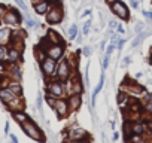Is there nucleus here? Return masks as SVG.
<instances>
[{
    "mask_svg": "<svg viewBox=\"0 0 152 143\" xmlns=\"http://www.w3.org/2000/svg\"><path fill=\"white\" fill-rule=\"evenodd\" d=\"M21 127H23V130H24V133L28 136V137H31V139H34V140H45V137L42 136V131L37 128V125L34 124V122H31V121H24L23 124H21Z\"/></svg>",
    "mask_w": 152,
    "mask_h": 143,
    "instance_id": "nucleus-1",
    "label": "nucleus"
},
{
    "mask_svg": "<svg viewBox=\"0 0 152 143\" xmlns=\"http://www.w3.org/2000/svg\"><path fill=\"white\" fill-rule=\"evenodd\" d=\"M40 66H42V72L45 76H57V64H55V60L48 57V58H43L40 61Z\"/></svg>",
    "mask_w": 152,
    "mask_h": 143,
    "instance_id": "nucleus-2",
    "label": "nucleus"
},
{
    "mask_svg": "<svg viewBox=\"0 0 152 143\" xmlns=\"http://www.w3.org/2000/svg\"><path fill=\"white\" fill-rule=\"evenodd\" d=\"M110 8H112V11H113V14L116 17H119L121 20H128V9H127V6L121 2V0H115V2H112Z\"/></svg>",
    "mask_w": 152,
    "mask_h": 143,
    "instance_id": "nucleus-3",
    "label": "nucleus"
},
{
    "mask_svg": "<svg viewBox=\"0 0 152 143\" xmlns=\"http://www.w3.org/2000/svg\"><path fill=\"white\" fill-rule=\"evenodd\" d=\"M52 106H54V109H55V112H57V115L60 118H64L69 113V104L63 98H55L54 103H52Z\"/></svg>",
    "mask_w": 152,
    "mask_h": 143,
    "instance_id": "nucleus-4",
    "label": "nucleus"
},
{
    "mask_svg": "<svg viewBox=\"0 0 152 143\" xmlns=\"http://www.w3.org/2000/svg\"><path fill=\"white\" fill-rule=\"evenodd\" d=\"M63 46H64V45L49 43V46L46 48V54H48V57H51V58H54V60L61 58V57H63V54H64V48H63Z\"/></svg>",
    "mask_w": 152,
    "mask_h": 143,
    "instance_id": "nucleus-5",
    "label": "nucleus"
},
{
    "mask_svg": "<svg viewBox=\"0 0 152 143\" xmlns=\"http://www.w3.org/2000/svg\"><path fill=\"white\" fill-rule=\"evenodd\" d=\"M61 18H63V11H61V8H52V9H49V11L46 12V21H48L49 24H57V23L61 21Z\"/></svg>",
    "mask_w": 152,
    "mask_h": 143,
    "instance_id": "nucleus-6",
    "label": "nucleus"
},
{
    "mask_svg": "<svg viewBox=\"0 0 152 143\" xmlns=\"http://www.w3.org/2000/svg\"><path fill=\"white\" fill-rule=\"evenodd\" d=\"M48 94L51 97H55V98H61L64 96V87L61 82H52L49 84L48 87Z\"/></svg>",
    "mask_w": 152,
    "mask_h": 143,
    "instance_id": "nucleus-7",
    "label": "nucleus"
},
{
    "mask_svg": "<svg viewBox=\"0 0 152 143\" xmlns=\"http://www.w3.org/2000/svg\"><path fill=\"white\" fill-rule=\"evenodd\" d=\"M3 20H5V23L9 24V26H20V23H21V17H20V14H18L15 9H11V11L5 12Z\"/></svg>",
    "mask_w": 152,
    "mask_h": 143,
    "instance_id": "nucleus-8",
    "label": "nucleus"
},
{
    "mask_svg": "<svg viewBox=\"0 0 152 143\" xmlns=\"http://www.w3.org/2000/svg\"><path fill=\"white\" fill-rule=\"evenodd\" d=\"M57 76L60 79H67L70 76V63L67 60H63L57 67Z\"/></svg>",
    "mask_w": 152,
    "mask_h": 143,
    "instance_id": "nucleus-9",
    "label": "nucleus"
},
{
    "mask_svg": "<svg viewBox=\"0 0 152 143\" xmlns=\"http://www.w3.org/2000/svg\"><path fill=\"white\" fill-rule=\"evenodd\" d=\"M72 140H88L90 137L87 136V131L79 128V127H75L72 131H70V136H69Z\"/></svg>",
    "mask_w": 152,
    "mask_h": 143,
    "instance_id": "nucleus-10",
    "label": "nucleus"
},
{
    "mask_svg": "<svg viewBox=\"0 0 152 143\" xmlns=\"http://www.w3.org/2000/svg\"><path fill=\"white\" fill-rule=\"evenodd\" d=\"M81 103H82L81 94H72V96L69 97V101H67L70 110H78V109L81 107Z\"/></svg>",
    "mask_w": 152,
    "mask_h": 143,
    "instance_id": "nucleus-11",
    "label": "nucleus"
},
{
    "mask_svg": "<svg viewBox=\"0 0 152 143\" xmlns=\"http://www.w3.org/2000/svg\"><path fill=\"white\" fill-rule=\"evenodd\" d=\"M15 97H17V94H15V93H12L9 88H2V90H0V100H2L5 104L11 103Z\"/></svg>",
    "mask_w": 152,
    "mask_h": 143,
    "instance_id": "nucleus-12",
    "label": "nucleus"
},
{
    "mask_svg": "<svg viewBox=\"0 0 152 143\" xmlns=\"http://www.w3.org/2000/svg\"><path fill=\"white\" fill-rule=\"evenodd\" d=\"M46 40H48L49 43H55V45H64V40L61 39V36H60L57 31H54V30H49V31H48Z\"/></svg>",
    "mask_w": 152,
    "mask_h": 143,
    "instance_id": "nucleus-13",
    "label": "nucleus"
},
{
    "mask_svg": "<svg viewBox=\"0 0 152 143\" xmlns=\"http://www.w3.org/2000/svg\"><path fill=\"white\" fill-rule=\"evenodd\" d=\"M8 107L14 112H18V110H23L24 109V103H23V98L20 96H17L11 103H8Z\"/></svg>",
    "mask_w": 152,
    "mask_h": 143,
    "instance_id": "nucleus-14",
    "label": "nucleus"
},
{
    "mask_svg": "<svg viewBox=\"0 0 152 143\" xmlns=\"http://www.w3.org/2000/svg\"><path fill=\"white\" fill-rule=\"evenodd\" d=\"M21 52H23V51H20V49H17V48H9V49H8V61L17 63V61L20 60V57H21Z\"/></svg>",
    "mask_w": 152,
    "mask_h": 143,
    "instance_id": "nucleus-15",
    "label": "nucleus"
},
{
    "mask_svg": "<svg viewBox=\"0 0 152 143\" xmlns=\"http://www.w3.org/2000/svg\"><path fill=\"white\" fill-rule=\"evenodd\" d=\"M11 37H12V31L9 28L0 30V45H6L8 42H11Z\"/></svg>",
    "mask_w": 152,
    "mask_h": 143,
    "instance_id": "nucleus-16",
    "label": "nucleus"
},
{
    "mask_svg": "<svg viewBox=\"0 0 152 143\" xmlns=\"http://www.w3.org/2000/svg\"><path fill=\"white\" fill-rule=\"evenodd\" d=\"M34 11H36V14H39V15H43L45 12H48V3L45 2H37L36 5H34Z\"/></svg>",
    "mask_w": 152,
    "mask_h": 143,
    "instance_id": "nucleus-17",
    "label": "nucleus"
},
{
    "mask_svg": "<svg viewBox=\"0 0 152 143\" xmlns=\"http://www.w3.org/2000/svg\"><path fill=\"white\" fill-rule=\"evenodd\" d=\"M103 84H104V75H102V76H100V82H99V85L96 87V90H94V93H93V98H91L93 106H94V103H96V97H97V94L100 93V90H102Z\"/></svg>",
    "mask_w": 152,
    "mask_h": 143,
    "instance_id": "nucleus-18",
    "label": "nucleus"
},
{
    "mask_svg": "<svg viewBox=\"0 0 152 143\" xmlns=\"http://www.w3.org/2000/svg\"><path fill=\"white\" fill-rule=\"evenodd\" d=\"M8 61V48L5 45H0V64H5Z\"/></svg>",
    "mask_w": 152,
    "mask_h": 143,
    "instance_id": "nucleus-19",
    "label": "nucleus"
},
{
    "mask_svg": "<svg viewBox=\"0 0 152 143\" xmlns=\"http://www.w3.org/2000/svg\"><path fill=\"white\" fill-rule=\"evenodd\" d=\"M12 93H15L17 96H21L23 94V88H21V85L20 84H17V82H12V84H9V87H8Z\"/></svg>",
    "mask_w": 152,
    "mask_h": 143,
    "instance_id": "nucleus-20",
    "label": "nucleus"
},
{
    "mask_svg": "<svg viewBox=\"0 0 152 143\" xmlns=\"http://www.w3.org/2000/svg\"><path fill=\"white\" fill-rule=\"evenodd\" d=\"M14 118H15V119H17V121H18L20 124H23L24 121H27V119H28V116H27V115H26V113H24L23 110L14 112Z\"/></svg>",
    "mask_w": 152,
    "mask_h": 143,
    "instance_id": "nucleus-21",
    "label": "nucleus"
},
{
    "mask_svg": "<svg viewBox=\"0 0 152 143\" xmlns=\"http://www.w3.org/2000/svg\"><path fill=\"white\" fill-rule=\"evenodd\" d=\"M131 131H133L134 134L142 136V134H143V124H140V122H134L133 127H131Z\"/></svg>",
    "mask_w": 152,
    "mask_h": 143,
    "instance_id": "nucleus-22",
    "label": "nucleus"
},
{
    "mask_svg": "<svg viewBox=\"0 0 152 143\" xmlns=\"http://www.w3.org/2000/svg\"><path fill=\"white\" fill-rule=\"evenodd\" d=\"M128 100H130L128 96H127L124 91H119V94H118V103H119V106H124Z\"/></svg>",
    "mask_w": 152,
    "mask_h": 143,
    "instance_id": "nucleus-23",
    "label": "nucleus"
},
{
    "mask_svg": "<svg viewBox=\"0 0 152 143\" xmlns=\"http://www.w3.org/2000/svg\"><path fill=\"white\" fill-rule=\"evenodd\" d=\"M76 33H78V27H76V24H72L70 28H69V39L73 40L76 37Z\"/></svg>",
    "mask_w": 152,
    "mask_h": 143,
    "instance_id": "nucleus-24",
    "label": "nucleus"
},
{
    "mask_svg": "<svg viewBox=\"0 0 152 143\" xmlns=\"http://www.w3.org/2000/svg\"><path fill=\"white\" fill-rule=\"evenodd\" d=\"M143 39H145V33H140V34H139V36H137V37H136V39L133 40V43H131V46H133V48H136V46H139V45H140V43L143 42Z\"/></svg>",
    "mask_w": 152,
    "mask_h": 143,
    "instance_id": "nucleus-25",
    "label": "nucleus"
},
{
    "mask_svg": "<svg viewBox=\"0 0 152 143\" xmlns=\"http://www.w3.org/2000/svg\"><path fill=\"white\" fill-rule=\"evenodd\" d=\"M15 2H17V5H18L23 11H27V5L24 3V0H15Z\"/></svg>",
    "mask_w": 152,
    "mask_h": 143,
    "instance_id": "nucleus-26",
    "label": "nucleus"
},
{
    "mask_svg": "<svg viewBox=\"0 0 152 143\" xmlns=\"http://www.w3.org/2000/svg\"><path fill=\"white\" fill-rule=\"evenodd\" d=\"M91 24H93V21H87V23H85V26H84V34H88Z\"/></svg>",
    "mask_w": 152,
    "mask_h": 143,
    "instance_id": "nucleus-27",
    "label": "nucleus"
},
{
    "mask_svg": "<svg viewBox=\"0 0 152 143\" xmlns=\"http://www.w3.org/2000/svg\"><path fill=\"white\" fill-rule=\"evenodd\" d=\"M109 57H110V55L104 54V60H103V64H102V66H103V70H106V69H107V64H109Z\"/></svg>",
    "mask_w": 152,
    "mask_h": 143,
    "instance_id": "nucleus-28",
    "label": "nucleus"
},
{
    "mask_svg": "<svg viewBox=\"0 0 152 143\" xmlns=\"http://www.w3.org/2000/svg\"><path fill=\"white\" fill-rule=\"evenodd\" d=\"M113 49H115V43H110V45L106 48V54H107V55H110V54L113 52Z\"/></svg>",
    "mask_w": 152,
    "mask_h": 143,
    "instance_id": "nucleus-29",
    "label": "nucleus"
},
{
    "mask_svg": "<svg viewBox=\"0 0 152 143\" xmlns=\"http://www.w3.org/2000/svg\"><path fill=\"white\" fill-rule=\"evenodd\" d=\"M12 72H14V76H17V79L21 78V73H20V69L18 67H12Z\"/></svg>",
    "mask_w": 152,
    "mask_h": 143,
    "instance_id": "nucleus-30",
    "label": "nucleus"
},
{
    "mask_svg": "<svg viewBox=\"0 0 152 143\" xmlns=\"http://www.w3.org/2000/svg\"><path fill=\"white\" fill-rule=\"evenodd\" d=\"M36 24H37V23H36L34 20H30V18L27 20V27H30V28H33V27H36Z\"/></svg>",
    "mask_w": 152,
    "mask_h": 143,
    "instance_id": "nucleus-31",
    "label": "nucleus"
},
{
    "mask_svg": "<svg viewBox=\"0 0 152 143\" xmlns=\"http://www.w3.org/2000/svg\"><path fill=\"white\" fill-rule=\"evenodd\" d=\"M145 110H146L148 113H152V101H148V103H146V106H145Z\"/></svg>",
    "mask_w": 152,
    "mask_h": 143,
    "instance_id": "nucleus-32",
    "label": "nucleus"
},
{
    "mask_svg": "<svg viewBox=\"0 0 152 143\" xmlns=\"http://www.w3.org/2000/svg\"><path fill=\"white\" fill-rule=\"evenodd\" d=\"M130 63H131V58H130V57H125V58H124V61H122V66L125 67V66H128Z\"/></svg>",
    "mask_w": 152,
    "mask_h": 143,
    "instance_id": "nucleus-33",
    "label": "nucleus"
},
{
    "mask_svg": "<svg viewBox=\"0 0 152 143\" xmlns=\"http://www.w3.org/2000/svg\"><path fill=\"white\" fill-rule=\"evenodd\" d=\"M116 40H118V34H112V37H110V43H116Z\"/></svg>",
    "mask_w": 152,
    "mask_h": 143,
    "instance_id": "nucleus-34",
    "label": "nucleus"
},
{
    "mask_svg": "<svg viewBox=\"0 0 152 143\" xmlns=\"http://www.w3.org/2000/svg\"><path fill=\"white\" fill-rule=\"evenodd\" d=\"M5 15V6L3 5H0V18H2Z\"/></svg>",
    "mask_w": 152,
    "mask_h": 143,
    "instance_id": "nucleus-35",
    "label": "nucleus"
},
{
    "mask_svg": "<svg viewBox=\"0 0 152 143\" xmlns=\"http://www.w3.org/2000/svg\"><path fill=\"white\" fill-rule=\"evenodd\" d=\"M142 28H143V24H139V26H136V31L139 33V31H142Z\"/></svg>",
    "mask_w": 152,
    "mask_h": 143,
    "instance_id": "nucleus-36",
    "label": "nucleus"
},
{
    "mask_svg": "<svg viewBox=\"0 0 152 143\" xmlns=\"http://www.w3.org/2000/svg\"><path fill=\"white\" fill-rule=\"evenodd\" d=\"M137 5H139L137 0H131V6H133V8H137Z\"/></svg>",
    "mask_w": 152,
    "mask_h": 143,
    "instance_id": "nucleus-37",
    "label": "nucleus"
},
{
    "mask_svg": "<svg viewBox=\"0 0 152 143\" xmlns=\"http://www.w3.org/2000/svg\"><path fill=\"white\" fill-rule=\"evenodd\" d=\"M90 14H91V11H90V9H87V11H85V12L82 14V17H88Z\"/></svg>",
    "mask_w": 152,
    "mask_h": 143,
    "instance_id": "nucleus-38",
    "label": "nucleus"
},
{
    "mask_svg": "<svg viewBox=\"0 0 152 143\" xmlns=\"http://www.w3.org/2000/svg\"><path fill=\"white\" fill-rule=\"evenodd\" d=\"M84 54L85 55H90V48H84Z\"/></svg>",
    "mask_w": 152,
    "mask_h": 143,
    "instance_id": "nucleus-39",
    "label": "nucleus"
},
{
    "mask_svg": "<svg viewBox=\"0 0 152 143\" xmlns=\"http://www.w3.org/2000/svg\"><path fill=\"white\" fill-rule=\"evenodd\" d=\"M11 140H12V142H15V143L18 142V139H17V137H15L14 134H11Z\"/></svg>",
    "mask_w": 152,
    "mask_h": 143,
    "instance_id": "nucleus-40",
    "label": "nucleus"
},
{
    "mask_svg": "<svg viewBox=\"0 0 152 143\" xmlns=\"http://www.w3.org/2000/svg\"><path fill=\"white\" fill-rule=\"evenodd\" d=\"M148 128H149V131H151V136H152V122H148Z\"/></svg>",
    "mask_w": 152,
    "mask_h": 143,
    "instance_id": "nucleus-41",
    "label": "nucleus"
},
{
    "mask_svg": "<svg viewBox=\"0 0 152 143\" xmlns=\"http://www.w3.org/2000/svg\"><path fill=\"white\" fill-rule=\"evenodd\" d=\"M5 130H6V131H5V133H6V134H8V133H9V122H6V127H5Z\"/></svg>",
    "mask_w": 152,
    "mask_h": 143,
    "instance_id": "nucleus-42",
    "label": "nucleus"
},
{
    "mask_svg": "<svg viewBox=\"0 0 152 143\" xmlns=\"http://www.w3.org/2000/svg\"><path fill=\"white\" fill-rule=\"evenodd\" d=\"M113 27H116V23L115 21H110V28H113Z\"/></svg>",
    "mask_w": 152,
    "mask_h": 143,
    "instance_id": "nucleus-43",
    "label": "nucleus"
},
{
    "mask_svg": "<svg viewBox=\"0 0 152 143\" xmlns=\"http://www.w3.org/2000/svg\"><path fill=\"white\" fill-rule=\"evenodd\" d=\"M104 48H106V40H103V42H102V49L104 51Z\"/></svg>",
    "mask_w": 152,
    "mask_h": 143,
    "instance_id": "nucleus-44",
    "label": "nucleus"
},
{
    "mask_svg": "<svg viewBox=\"0 0 152 143\" xmlns=\"http://www.w3.org/2000/svg\"><path fill=\"white\" fill-rule=\"evenodd\" d=\"M122 45H124V40H119V42H118V48H121Z\"/></svg>",
    "mask_w": 152,
    "mask_h": 143,
    "instance_id": "nucleus-45",
    "label": "nucleus"
},
{
    "mask_svg": "<svg viewBox=\"0 0 152 143\" xmlns=\"http://www.w3.org/2000/svg\"><path fill=\"white\" fill-rule=\"evenodd\" d=\"M118 31H119V33H124V28H122V27L119 26V27H118Z\"/></svg>",
    "mask_w": 152,
    "mask_h": 143,
    "instance_id": "nucleus-46",
    "label": "nucleus"
},
{
    "mask_svg": "<svg viewBox=\"0 0 152 143\" xmlns=\"http://www.w3.org/2000/svg\"><path fill=\"white\" fill-rule=\"evenodd\" d=\"M149 63L152 64V46H151V60H149Z\"/></svg>",
    "mask_w": 152,
    "mask_h": 143,
    "instance_id": "nucleus-47",
    "label": "nucleus"
},
{
    "mask_svg": "<svg viewBox=\"0 0 152 143\" xmlns=\"http://www.w3.org/2000/svg\"><path fill=\"white\" fill-rule=\"evenodd\" d=\"M49 2H51V3H55V2H57V0H49Z\"/></svg>",
    "mask_w": 152,
    "mask_h": 143,
    "instance_id": "nucleus-48",
    "label": "nucleus"
},
{
    "mask_svg": "<svg viewBox=\"0 0 152 143\" xmlns=\"http://www.w3.org/2000/svg\"><path fill=\"white\" fill-rule=\"evenodd\" d=\"M39 2H43V0H39Z\"/></svg>",
    "mask_w": 152,
    "mask_h": 143,
    "instance_id": "nucleus-49",
    "label": "nucleus"
},
{
    "mask_svg": "<svg viewBox=\"0 0 152 143\" xmlns=\"http://www.w3.org/2000/svg\"><path fill=\"white\" fill-rule=\"evenodd\" d=\"M73 2H76V0H73Z\"/></svg>",
    "mask_w": 152,
    "mask_h": 143,
    "instance_id": "nucleus-50",
    "label": "nucleus"
}]
</instances>
